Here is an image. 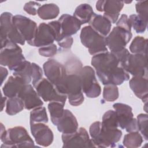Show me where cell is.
<instances>
[{"mask_svg":"<svg viewBox=\"0 0 148 148\" xmlns=\"http://www.w3.org/2000/svg\"><path fill=\"white\" fill-rule=\"evenodd\" d=\"M24 85H25V83L20 78L11 76L3 86L2 91L6 97H16L18 96L21 89Z\"/></svg>","mask_w":148,"mask_h":148,"instance_id":"cell-24","label":"cell"},{"mask_svg":"<svg viewBox=\"0 0 148 148\" xmlns=\"http://www.w3.org/2000/svg\"><path fill=\"white\" fill-rule=\"evenodd\" d=\"M40 6V4L37 2L29 1L24 5V10L29 14L35 16L37 14L38 10Z\"/></svg>","mask_w":148,"mask_h":148,"instance_id":"cell-40","label":"cell"},{"mask_svg":"<svg viewBox=\"0 0 148 148\" xmlns=\"http://www.w3.org/2000/svg\"><path fill=\"white\" fill-rule=\"evenodd\" d=\"M57 35L53 28L48 23H40L38 27L36 36L31 46L43 47L53 43L57 40Z\"/></svg>","mask_w":148,"mask_h":148,"instance_id":"cell-17","label":"cell"},{"mask_svg":"<svg viewBox=\"0 0 148 148\" xmlns=\"http://www.w3.org/2000/svg\"><path fill=\"white\" fill-rule=\"evenodd\" d=\"M78 75L80 76L83 92L90 98H95L100 95L101 88L95 76L94 69L90 66L82 67Z\"/></svg>","mask_w":148,"mask_h":148,"instance_id":"cell-8","label":"cell"},{"mask_svg":"<svg viewBox=\"0 0 148 148\" xmlns=\"http://www.w3.org/2000/svg\"><path fill=\"white\" fill-rule=\"evenodd\" d=\"M114 54L118 59L120 66L127 73L134 76L147 78V55L131 54L126 48Z\"/></svg>","mask_w":148,"mask_h":148,"instance_id":"cell-2","label":"cell"},{"mask_svg":"<svg viewBox=\"0 0 148 148\" xmlns=\"http://www.w3.org/2000/svg\"><path fill=\"white\" fill-rule=\"evenodd\" d=\"M82 45L88 49L91 55L94 56L108 51L105 42V37L103 36L90 25L84 27L80 35Z\"/></svg>","mask_w":148,"mask_h":148,"instance_id":"cell-6","label":"cell"},{"mask_svg":"<svg viewBox=\"0 0 148 148\" xmlns=\"http://www.w3.org/2000/svg\"><path fill=\"white\" fill-rule=\"evenodd\" d=\"M48 120L46 108L43 106L36 108L30 112V123H47Z\"/></svg>","mask_w":148,"mask_h":148,"instance_id":"cell-34","label":"cell"},{"mask_svg":"<svg viewBox=\"0 0 148 148\" xmlns=\"http://www.w3.org/2000/svg\"><path fill=\"white\" fill-rule=\"evenodd\" d=\"M2 103H1V106H2V108H1V110H3V107L5 106V102L6 101V97H3L2 96Z\"/></svg>","mask_w":148,"mask_h":148,"instance_id":"cell-44","label":"cell"},{"mask_svg":"<svg viewBox=\"0 0 148 148\" xmlns=\"http://www.w3.org/2000/svg\"><path fill=\"white\" fill-rule=\"evenodd\" d=\"M24 105L22 100L17 97L9 98L6 103V113L10 115H15L23 110Z\"/></svg>","mask_w":148,"mask_h":148,"instance_id":"cell-29","label":"cell"},{"mask_svg":"<svg viewBox=\"0 0 148 148\" xmlns=\"http://www.w3.org/2000/svg\"><path fill=\"white\" fill-rule=\"evenodd\" d=\"M57 42L60 47L65 49H69L73 43V38L72 36H63Z\"/></svg>","mask_w":148,"mask_h":148,"instance_id":"cell-42","label":"cell"},{"mask_svg":"<svg viewBox=\"0 0 148 148\" xmlns=\"http://www.w3.org/2000/svg\"><path fill=\"white\" fill-rule=\"evenodd\" d=\"M59 132L69 134L76 131L78 129V123L73 114L68 109H64V114L56 125Z\"/></svg>","mask_w":148,"mask_h":148,"instance_id":"cell-21","label":"cell"},{"mask_svg":"<svg viewBox=\"0 0 148 148\" xmlns=\"http://www.w3.org/2000/svg\"><path fill=\"white\" fill-rule=\"evenodd\" d=\"M43 68L47 79L56 86L60 93L65 95L64 86L68 75L65 66L54 59H50L44 63Z\"/></svg>","mask_w":148,"mask_h":148,"instance_id":"cell-7","label":"cell"},{"mask_svg":"<svg viewBox=\"0 0 148 148\" xmlns=\"http://www.w3.org/2000/svg\"><path fill=\"white\" fill-rule=\"evenodd\" d=\"M62 147H95L86 130L80 127L76 131L69 134H62L61 136Z\"/></svg>","mask_w":148,"mask_h":148,"instance_id":"cell-14","label":"cell"},{"mask_svg":"<svg viewBox=\"0 0 148 148\" xmlns=\"http://www.w3.org/2000/svg\"><path fill=\"white\" fill-rule=\"evenodd\" d=\"M129 85L134 94L144 103L147 102L148 81L147 78L142 76H133L130 80Z\"/></svg>","mask_w":148,"mask_h":148,"instance_id":"cell-22","label":"cell"},{"mask_svg":"<svg viewBox=\"0 0 148 148\" xmlns=\"http://www.w3.org/2000/svg\"><path fill=\"white\" fill-rule=\"evenodd\" d=\"M17 97L22 100L24 108L27 110L34 109L43 105L36 91L30 84H25L22 87Z\"/></svg>","mask_w":148,"mask_h":148,"instance_id":"cell-19","label":"cell"},{"mask_svg":"<svg viewBox=\"0 0 148 148\" xmlns=\"http://www.w3.org/2000/svg\"><path fill=\"white\" fill-rule=\"evenodd\" d=\"M116 26L120 27L127 31L131 32V25L127 15L125 14H123L119 20L116 22Z\"/></svg>","mask_w":148,"mask_h":148,"instance_id":"cell-41","label":"cell"},{"mask_svg":"<svg viewBox=\"0 0 148 148\" xmlns=\"http://www.w3.org/2000/svg\"><path fill=\"white\" fill-rule=\"evenodd\" d=\"M104 86L102 94L103 98L108 102L116 101L119 95L117 86L114 84H106Z\"/></svg>","mask_w":148,"mask_h":148,"instance_id":"cell-35","label":"cell"},{"mask_svg":"<svg viewBox=\"0 0 148 148\" xmlns=\"http://www.w3.org/2000/svg\"><path fill=\"white\" fill-rule=\"evenodd\" d=\"M64 93L69 103L74 106L81 105L84 101L81 80L78 73L68 74L64 83Z\"/></svg>","mask_w":148,"mask_h":148,"instance_id":"cell-10","label":"cell"},{"mask_svg":"<svg viewBox=\"0 0 148 148\" xmlns=\"http://www.w3.org/2000/svg\"><path fill=\"white\" fill-rule=\"evenodd\" d=\"M143 142L142 136L138 132H131L126 134L123 141L124 146L128 148H136L140 147Z\"/></svg>","mask_w":148,"mask_h":148,"instance_id":"cell-31","label":"cell"},{"mask_svg":"<svg viewBox=\"0 0 148 148\" xmlns=\"http://www.w3.org/2000/svg\"><path fill=\"white\" fill-rule=\"evenodd\" d=\"M147 39L142 36H136L130 46V50L132 54L147 55Z\"/></svg>","mask_w":148,"mask_h":148,"instance_id":"cell-30","label":"cell"},{"mask_svg":"<svg viewBox=\"0 0 148 148\" xmlns=\"http://www.w3.org/2000/svg\"><path fill=\"white\" fill-rule=\"evenodd\" d=\"M88 23L93 29L104 37L109 34L111 29L112 23L102 15L95 14Z\"/></svg>","mask_w":148,"mask_h":148,"instance_id":"cell-23","label":"cell"},{"mask_svg":"<svg viewBox=\"0 0 148 148\" xmlns=\"http://www.w3.org/2000/svg\"><path fill=\"white\" fill-rule=\"evenodd\" d=\"M102 126L108 128L115 129L119 127L118 119L115 111L109 110L106 112L102 117Z\"/></svg>","mask_w":148,"mask_h":148,"instance_id":"cell-33","label":"cell"},{"mask_svg":"<svg viewBox=\"0 0 148 148\" xmlns=\"http://www.w3.org/2000/svg\"><path fill=\"white\" fill-rule=\"evenodd\" d=\"M136 11L138 15L148 20V6L147 1H139L135 4Z\"/></svg>","mask_w":148,"mask_h":148,"instance_id":"cell-38","label":"cell"},{"mask_svg":"<svg viewBox=\"0 0 148 148\" xmlns=\"http://www.w3.org/2000/svg\"><path fill=\"white\" fill-rule=\"evenodd\" d=\"M0 69H1V85H2L3 81L5 80L6 76H8V71L6 68L3 67L2 66H1L0 67Z\"/></svg>","mask_w":148,"mask_h":148,"instance_id":"cell-43","label":"cell"},{"mask_svg":"<svg viewBox=\"0 0 148 148\" xmlns=\"http://www.w3.org/2000/svg\"><path fill=\"white\" fill-rule=\"evenodd\" d=\"M60 13L59 7L54 3H46L39 7L38 15L43 20H50L56 18Z\"/></svg>","mask_w":148,"mask_h":148,"instance_id":"cell-26","label":"cell"},{"mask_svg":"<svg viewBox=\"0 0 148 148\" xmlns=\"http://www.w3.org/2000/svg\"><path fill=\"white\" fill-rule=\"evenodd\" d=\"M1 147H23L34 146V142L26 129L21 126H17L6 130L1 123Z\"/></svg>","mask_w":148,"mask_h":148,"instance_id":"cell-3","label":"cell"},{"mask_svg":"<svg viewBox=\"0 0 148 148\" xmlns=\"http://www.w3.org/2000/svg\"><path fill=\"white\" fill-rule=\"evenodd\" d=\"M13 21L23 38L31 45L37 32L38 27L36 23L29 18L20 14L13 16Z\"/></svg>","mask_w":148,"mask_h":148,"instance_id":"cell-15","label":"cell"},{"mask_svg":"<svg viewBox=\"0 0 148 148\" xmlns=\"http://www.w3.org/2000/svg\"><path fill=\"white\" fill-rule=\"evenodd\" d=\"M13 16L9 12H3L0 17L1 42L10 40L15 43L24 45L25 39L19 33L13 21Z\"/></svg>","mask_w":148,"mask_h":148,"instance_id":"cell-9","label":"cell"},{"mask_svg":"<svg viewBox=\"0 0 148 148\" xmlns=\"http://www.w3.org/2000/svg\"><path fill=\"white\" fill-rule=\"evenodd\" d=\"M32 68V83L34 86L43 78V71L42 68L35 63H31Z\"/></svg>","mask_w":148,"mask_h":148,"instance_id":"cell-37","label":"cell"},{"mask_svg":"<svg viewBox=\"0 0 148 148\" xmlns=\"http://www.w3.org/2000/svg\"><path fill=\"white\" fill-rule=\"evenodd\" d=\"M132 36L131 32L127 31L117 26L114 27L105 37L106 46L108 47L111 53L116 54L125 48V46L130 42Z\"/></svg>","mask_w":148,"mask_h":148,"instance_id":"cell-11","label":"cell"},{"mask_svg":"<svg viewBox=\"0 0 148 148\" xmlns=\"http://www.w3.org/2000/svg\"><path fill=\"white\" fill-rule=\"evenodd\" d=\"M89 132L93 143L95 147H113L120 140L122 136L121 130L118 128L103 127L100 121H95L91 124Z\"/></svg>","mask_w":148,"mask_h":148,"instance_id":"cell-4","label":"cell"},{"mask_svg":"<svg viewBox=\"0 0 148 148\" xmlns=\"http://www.w3.org/2000/svg\"><path fill=\"white\" fill-rule=\"evenodd\" d=\"M95 14L90 5L88 3H82L76 8L73 13V16L82 25L89 23Z\"/></svg>","mask_w":148,"mask_h":148,"instance_id":"cell-25","label":"cell"},{"mask_svg":"<svg viewBox=\"0 0 148 148\" xmlns=\"http://www.w3.org/2000/svg\"><path fill=\"white\" fill-rule=\"evenodd\" d=\"M147 120L148 116L147 114L140 113L137 116V123L138 131L142 135V137L147 140Z\"/></svg>","mask_w":148,"mask_h":148,"instance_id":"cell-36","label":"cell"},{"mask_svg":"<svg viewBox=\"0 0 148 148\" xmlns=\"http://www.w3.org/2000/svg\"><path fill=\"white\" fill-rule=\"evenodd\" d=\"M123 6V1L108 0L98 1L95 6L98 11L104 12L103 16L111 23H116Z\"/></svg>","mask_w":148,"mask_h":148,"instance_id":"cell-16","label":"cell"},{"mask_svg":"<svg viewBox=\"0 0 148 148\" xmlns=\"http://www.w3.org/2000/svg\"><path fill=\"white\" fill-rule=\"evenodd\" d=\"M30 129L31 134L38 145L47 147L52 143L54 139L53 133L45 123H30Z\"/></svg>","mask_w":148,"mask_h":148,"instance_id":"cell-18","label":"cell"},{"mask_svg":"<svg viewBox=\"0 0 148 148\" xmlns=\"http://www.w3.org/2000/svg\"><path fill=\"white\" fill-rule=\"evenodd\" d=\"M13 75L20 78L25 84H29L32 82L31 63L26 60L23 64L13 72Z\"/></svg>","mask_w":148,"mask_h":148,"instance_id":"cell-27","label":"cell"},{"mask_svg":"<svg viewBox=\"0 0 148 148\" xmlns=\"http://www.w3.org/2000/svg\"><path fill=\"white\" fill-rule=\"evenodd\" d=\"M131 27L136 33H143L146 29L148 20L145 19L138 14H131L128 17Z\"/></svg>","mask_w":148,"mask_h":148,"instance_id":"cell-32","label":"cell"},{"mask_svg":"<svg viewBox=\"0 0 148 148\" xmlns=\"http://www.w3.org/2000/svg\"><path fill=\"white\" fill-rule=\"evenodd\" d=\"M117 114L119 127L127 132L138 131L137 120L134 117L132 108L124 103H116L113 105Z\"/></svg>","mask_w":148,"mask_h":148,"instance_id":"cell-12","label":"cell"},{"mask_svg":"<svg viewBox=\"0 0 148 148\" xmlns=\"http://www.w3.org/2000/svg\"><path fill=\"white\" fill-rule=\"evenodd\" d=\"M26 61L21 48L10 40L1 42L0 64L7 66L10 71H16Z\"/></svg>","mask_w":148,"mask_h":148,"instance_id":"cell-5","label":"cell"},{"mask_svg":"<svg viewBox=\"0 0 148 148\" xmlns=\"http://www.w3.org/2000/svg\"><path fill=\"white\" fill-rule=\"evenodd\" d=\"M58 21L61 25L62 34L61 38L63 36H71L76 34L80 29L82 25L73 16L68 14H62Z\"/></svg>","mask_w":148,"mask_h":148,"instance_id":"cell-20","label":"cell"},{"mask_svg":"<svg viewBox=\"0 0 148 148\" xmlns=\"http://www.w3.org/2000/svg\"><path fill=\"white\" fill-rule=\"evenodd\" d=\"M39 96L45 102H60L65 103L67 96L62 94L47 79L43 77L34 86Z\"/></svg>","mask_w":148,"mask_h":148,"instance_id":"cell-13","label":"cell"},{"mask_svg":"<svg viewBox=\"0 0 148 148\" xmlns=\"http://www.w3.org/2000/svg\"><path fill=\"white\" fill-rule=\"evenodd\" d=\"M91 63L103 85L118 86L130 79L128 73L120 66L118 59L111 52L108 51L93 56Z\"/></svg>","mask_w":148,"mask_h":148,"instance_id":"cell-1","label":"cell"},{"mask_svg":"<svg viewBox=\"0 0 148 148\" xmlns=\"http://www.w3.org/2000/svg\"><path fill=\"white\" fill-rule=\"evenodd\" d=\"M64 103L60 102H50L48 104V109L50 114V119L52 123L57 125L58 122L64 114Z\"/></svg>","mask_w":148,"mask_h":148,"instance_id":"cell-28","label":"cell"},{"mask_svg":"<svg viewBox=\"0 0 148 148\" xmlns=\"http://www.w3.org/2000/svg\"><path fill=\"white\" fill-rule=\"evenodd\" d=\"M57 48L55 44L41 47L39 49V53L40 56L45 57H50L54 56L57 53Z\"/></svg>","mask_w":148,"mask_h":148,"instance_id":"cell-39","label":"cell"}]
</instances>
